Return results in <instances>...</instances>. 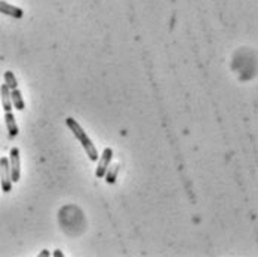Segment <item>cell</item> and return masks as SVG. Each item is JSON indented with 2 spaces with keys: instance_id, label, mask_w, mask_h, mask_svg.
Here are the masks:
<instances>
[{
  "instance_id": "cell-1",
  "label": "cell",
  "mask_w": 258,
  "mask_h": 257,
  "mask_svg": "<svg viewBox=\"0 0 258 257\" xmlns=\"http://www.w3.org/2000/svg\"><path fill=\"white\" fill-rule=\"evenodd\" d=\"M65 125L70 128V131L73 132V135L76 137V140L80 141V144L83 146V149H85V152H86L89 161H92V162L98 161V150H97V147L94 146L92 140L88 137V134L83 131V128H82L73 118H67V119H65Z\"/></svg>"
},
{
  "instance_id": "cell-2",
  "label": "cell",
  "mask_w": 258,
  "mask_h": 257,
  "mask_svg": "<svg viewBox=\"0 0 258 257\" xmlns=\"http://www.w3.org/2000/svg\"><path fill=\"white\" fill-rule=\"evenodd\" d=\"M9 168H10V179L12 183L19 182L21 177V159H19V149L12 147L9 153Z\"/></svg>"
},
{
  "instance_id": "cell-3",
  "label": "cell",
  "mask_w": 258,
  "mask_h": 257,
  "mask_svg": "<svg viewBox=\"0 0 258 257\" xmlns=\"http://www.w3.org/2000/svg\"><path fill=\"white\" fill-rule=\"evenodd\" d=\"M0 186L4 193H9L12 191V179L7 158H0Z\"/></svg>"
},
{
  "instance_id": "cell-4",
  "label": "cell",
  "mask_w": 258,
  "mask_h": 257,
  "mask_svg": "<svg viewBox=\"0 0 258 257\" xmlns=\"http://www.w3.org/2000/svg\"><path fill=\"white\" fill-rule=\"evenodd\" d=\"M111 159H113V150L111 147H105L100 156V162H98V167H97V171H95V176L97 179H103L108 170V165L111 164Z\"/></svg>"
},
{
  "instance_id": "cell-5",
  "label": "cell",
  "mask_w": 258,
  "mask_h": 257,
  "mask_svg": "<svg viewBox=\"0 0 258 257\" xmlns=\"http://www.w3.org/2000/svg\"><path fill=\"white\" fill-rule=\"evenodd\" d=\"M0 13L9 15V16L16 18V19H19V18L24 16V10L21 7H16V6H13V4L7 3L4 0H0Z\"/></svg>"
},
{
  "instance_id": "cell-6",
  "label": "cell",
  "mask_w": 258,
  "mask_h": 257,
  "mask_svg": "<svg viewBox=\"0 0 258 257\" xmlns=\"http://www.w3.org/2000/svg\"><path fill=\"white\" fill-rule=\"evenodd\" d=\"M4 124H6L9 137L10 138L16 137L18 132H19V129H18V125H16V121H15V116H13L12 112H4Z\"/></svg>"
},
{
  "instance_id": "cell-7",
  "label": "cell",
  "mask_w": 258,
  "mask_h": 257,
  "mask_svg": "<svg viewBox=\"0 0 258 257\" xmlns=\"http://www.w3.org/2000/svg\"><path fill=\"white\" fill-rule=\"evenodd\" d=\"M0 100L4 112H12V100H10V89L4 85L0 86Z\"/></svg>"
},
{
  "instance_id": "cell-8",
  "label": "cell",
  "mask_w": 258,
  "mask_h": 257,
  "mask_svg": "<svg viewBox=\"0 0 258 257\" xmlns=\"http://www.w3.org/2000/svg\"><path fill=\"white\" fill-rule=\"evenodd\" d=\"M10 100H12V107H15L16 110H24L25 109V103H24L22 94H21V91L18 88L10 91Z\"/></svg>"
},
{
  "instance_id": "cell-9",
  "label": "cell",
  "mask_w": 258,
  "mask_h": 257,
  "mask_svg": "<svg viewBox=\"0 0 258 257\" xmlns=\"http://www.w3.org/2000/svg\"><path fill=\"white\" fill-rule=\"evenodd\" d=\"M4 83H6V86L12 91V89H16L18 88V82H16V77H15V74L10 71V70H7L6 73H4Z\"/></svg>"
},
{
  "instance_id": "cell-10",
  "label": "cell",
  "mask_w": 258,
  "mask_h": 257,
  "mask_svg": "<svg viewBox=\"0 0 258 257\" xmlns=\"http://www.w3.org/2000/svg\"><path fill=\"white\" fill-rule=\"evenodd\" d=\"M117 173H119V165H114L113 167V171L110 170L108 173H105V182L108 183V185H113L114 182H116V176H117Z\"/></svg>"
},
{
  "instance_id": "cell-11",
  "label": "cell",
  "mask_w": 258,
  "mask_h": 257,
  "mask_svg": "<svg viewBox=\"0 0 258 257\" xmlns=\"http://www.w3.org/2000/svg\"><path fill=\"white\" fill-rule=\"evenodd\" d=\"M40 256H49V253H48V252H46V250H45V252H43V253H42V255H40Z\"/></svg>"
}]
</instances>
